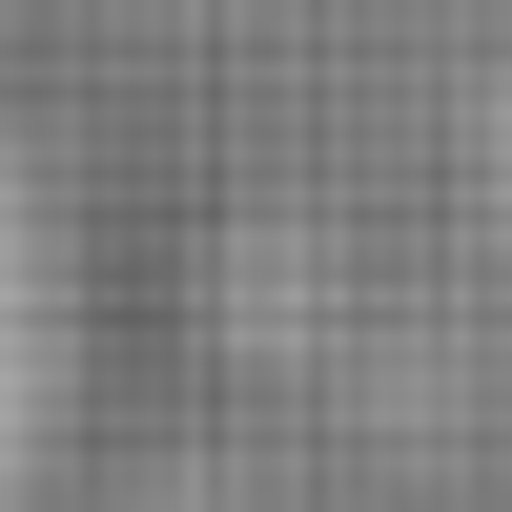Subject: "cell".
I'll return each instance as SVG.
<instances>
[{"label":"cell","instance_id":"6da1fadb","mask_svg":"<svg viewBox=\"0 0 512 512\" xmlns=\"http://www.w3.org/2000/svg\"><path fill=\"white\" fill-rule=\"evenodd\" d=\"M21 410H41V246H21V185H0V472H21Z\"/></svg>","mask_w":512,"mask_h":512}]
</instances>
